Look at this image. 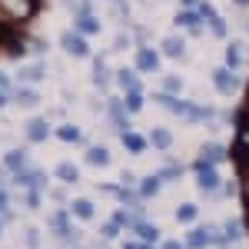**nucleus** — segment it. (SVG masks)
<instances>
[{
	"instance_id": "13",
	"label": "nucleus",
	"mask_w": 249,
	"mask_h": 249,
	"mask_svg": "<svg viewBox=\"0 0 249 249\" xmlns=\"http://www.w3.org/2000/svg\"><path fill=\"white\" fill-rule=\"evenodd\" d=\"M43 73H47V70H43L40 63H30V67H23V70H20V80H30V83H34V80H40Z\"/></svg>"
},
{
	"instance_id": "12",
	"label": "nucleus",
	"mask_w": 249,
	"mask_h": 249,
	"mask_svg": "<svg viewBox=\"0 0 249 249\" xmlns=\"http://www.w3.org/2000/svg\"><path fill=\"white\" fill-rule=\"evenodd\" d=\"M116 83H120V87H123L126 93H133V90H140V83H136V77L130 73V70H120V73H116Z\"/></svg>"
},
{
	"instance_id": "23",
	"label": "nucleus",
	"mask_w": 249,
	"mask_h": 249,
	"mask_svg": "<svg viewBox=\"0 0 249 249\" xmlns=\"http://www.w3.org/2000/svg\"><path fill=\"white\" fill-rule=\"evenodd\" d=\"M210 30L216 34V37H226V23H223V17H219V14L210 20Z\"/></svg>"
},
{
	"instance_id": "27",
	"label": "nucleus",
	"mask_w": 249,
	"mask_h": 249,
	"mask_svg": "<svg viewBox=\"0 0 249 249\" xmlns=\"http://www.w3.org/2000/svg\"><path fill=\"white\" fill-rule=\"evenodd\" d=\"M179 90H183L179 77H166V93H179Z\"/></svg>"
},
{
	"instance_id": "9",
	"label": "nucleus",
	"mask_w": 249,
	"mask_h": 249,
	"mask_svg": "<svg viewBox=\"0 0 249 249\" xmlns=\"http://www.w3.org/2000/svg\"><path fill=\"white\" fill-rule=\"evenodd\" d=\"M183 47H186L183 37H166L163 40V53H166V57H183Z\"/></svg>"
},
{
	"instance_id": "38",
	"label": "nucleus",
	"mask_w": 249,
	"mask_h": 249,
	"mask_svg": "<svg viewBox=\"0 0 249 249\" xmlns=\"http://www.w3.org/2000/svg\"><path fill=\"white\" fill-rule=\"evenodd\" d=\"M0 183H3V170H0Z\"/></svg>"
},
{
	"instance_id": "24",
	"label": "nucleus",
	"mask_w": 249,
	"mask_h": 249,
	"mask_svg": "<svg viewBox=\"0 0 249 249\" xmlns=\"http://www.w3.org/2000/svg\"><path fill=\"white\" fill-rule=\"evenodd\" d=\"M196 10H199V17H206V20L216 17V7H213L210 0H199V7H196Z\"/></svg>"
},
{
	"instance_id": "18",
	"label": "nucleus",
	"mask_w": 249,
	"mask_h": 249,
	"mask_svg": "<svg viewBox=\"0 0 249 249\" xmlns=\"http://www.w3.org/2000/svg\"><path fill=\"white\" fill-rule=\"evenodd\" d=\"M173 136L166 133V130H153V146H160V150H170Z\"/></svg>"
},
{
	"instance_id": "10",
	"label": "nucleus",
	"mask_w": 249,
	"mask_h": 249,
	"mask_svg": "<svg viewBox=\"0 0 249 249\" xmlns=\"http://www.w3.org/2000/svg\"><path fill=\"white\" fill-rule=\"evenodd\" d=\"M17 103H20V107H37V103H40L37 90H30V87H20V90H17Z\"/></svg>"
},
{
	"instance_id": "33",
	"label": "nucleus",
	"mask_w": 249,
	"mask_h": 249,
	"mask_svg": "<svg viewBox=\"0 0 249 249\" xmlns=\"http://www.w3.org/2000/svg\"><path fill=\"white\" fill-rule=\"evenodd\" d=\"M0 90H7V77L3 73H0Z\"/></svg>"
},
{
	"instance_id": "16",
	"label": "nucleus",
	"mask_w": 249,
	"mask_h": 249,
	"mask_svg": "<svg viewBox=\"0 0 249 249\" xmlns=\"http://www.w3.org/2000/svg\"><path fill=\"white\" fill-rule=\"evenodd\" d=\"M123 143H126L133 153H140V150L146 146V140H143V136H136V133H123Z\"/></svg>"
},
{
	"instance_id": "2",
	"label": "nucleus",
	"mask_w": 249,
	"mask_h": 249,
	"mask_svg": "<svg viewBox=\"0 0 249 249\" xmlns=\"http://www.w3.org/2000/svg\"><path fill=\"white\" fill-rule=\"evenodd\" d=\"M63 50L67 53H73V57H87L90 53V47H87V40H83V34H63Z\"/></svg>"
},
{
	"instance_id": "7",
	"label": "nucleus",
	"mask_w": 249,
	"mask_h": 249,
	"mask_svg": "<svg viewBox=\"0 0 249 249\" xmlns=\"http://www.w3.org/2000/svg\"><path fill=\"white\" fill-rule=\"evenodd\" d=\"M77 34H83V37H87V34H100V20L90 17V14H80L77 17Z\"/></svg>"
},
{
	"instance_id": "32",
	"label": "nucleus",
	"mask_w": 249,
	"mask_h": 249,
	"mask_svg": "<svg viewBox=\"0 0 249 249\" xmlns=\"http://www.w3.org/2000/svg\"><path fill=\"white\" fill-rule=\"evenodd\" d=\"M0 107H7V90H0Z\"/></svg>"
},
{
	"instance_id": "15",
	"label": "nucleus",
	"mask_w": 249,
	"mask_h": 249,
	"mask_svg": "<svg viewBox=\"0 0 249 249\" xmlns=\"http://www.w3.org/2000/svg\"><path fill=\"white\" fill-rule=\"evenodd\" d=\"M226 63H230V70H236V67L243 63V53H239V43H232V47H226Z\"/></svg>"
},
{
	"instance_id": "29",
	"label": "nucleus",
	"mask_w": 249,
	"mask_h": 249,
	"mask_svg": "<svg viewBox=\"0 0 249 249\" xmlns=\"http://www.w3.org/2000/svg\"><path fill=\"white\" fill-rule=\"evenodd\" d=\"M156 190H160V179H156V176L143 183V196H150V193H156Z\"/></svg>"
},
{
	"instance_id": "34",
	"label": "nucleus",
	"mask_w": 249,
	"mask_h": 249,
	"mask_svg": "<svg viewBox=\"0 0 249 249\" xmlns=\"http://www.w3.org/2000/svg\"><path fill=\"white\" fill-rule=\"evenodd\" d=\"M163 249H179V243H166V246H163Z\"/></svg>"
},
{
	"instance_id": "37",
	"label": "nucleus",
	"mask_w": 249,
	"mask_h": 249,
	"mask_svg": "<svg viewBox=\"0 0 249 249\" xmlns=\"http://www.w3.org/2000/svg\"><path fill=\"white\" fill-rule=\"evenodd\" d=\"M183 3H186V7H193V3H199V0H183Z\"/></svg>"
},
{
	"instance_id": "3",
	"label": "nucleus",
	"mask_w": 249,
	"mask_h": 249,
	"mask_svg": "<svg viewBox=\"0 0 249 249\" xmlns=\"http://www.w3.org/2000/svg\"><path fill=\"white\" fill-rule=\"evenodd\" d=\"M156 67H160V53L150 50V47H140V53H136V70H143V73H156Z\"/></svg>"
},
{
	"instance_id": "19",
	"label": "nucleus",
	"mask_w": 249,
	"mask_h": 249,
	"mask_svg": "<svg viewBox=\"0 0 249 249\" xmlns=\"http://www.w3.org/2000/svg\"><path fill=\"white\" fill-rule=\"evenodd\" d=\"M23 163H27V156L20 153V150H14V153H7V166H10V170H23Z\"/></svg>"
},
{
	"instance_id": "11",
	"label": "nucleus",
	"mask_w": 249,
	"mask_h": 249,
	"mask_svg": "<svg viewBox=\"0 0 249 249\" xmlns=\"http://www.w3.org/2000/svg\"><path fill=\"white\" fill-rule=\"evenodd\" d=\"M87 160H90L93 166H107V163H110V153H107L103 146H90V150H87Z\"/></svg>"
},
{
	"instance_id": "1",
	"label": "nucleus",
	"mask_w": 249,
	"mask_h": 249,
	"mask_svg": "<svg viewBox=\"0 0 249 249\" xmlns=\"http://www.w3.org/2000/svg\"><path fill=\"white\" fill-rule=\"evenodd\" d=\"M43 0H0V17L3 20H30L40 10Z\"/></svg>"
},
{
	"instance_id": "21",
	"label": "nucleus",
	"mask_w": 249,
	"mask_h": 249,
	"mask_svg": "<svg viewBox=\"0 0 249 249\" xmlns=\"http://www.w3.org/2000/svg\"><path fill=\"white\" fill-rule=\"evenodd\" d=\"M140 107H143V96H140V90H133V93H126V110H130V113H136Z\"/></svg>"
},
{
	"instance_id": "36",
	"label": "nucleus",
	"mask_w": 249,
	"mask_h": 249,
	"mask_svg": "<svg viewBox=\"0 0 249 249\" xmlns=\"http://www.w3.org/2000/svg\"><path fill=\"white\" fill-rule=\"evenodd\" d=\"M232 3H239V7H249V0H232Z\"/></svg>"
},
{
	"instance_id": "39",
	"label": "nucleus",
	"mask_w": 249,
	"mask_h": 249,
	"mask_svg": "<svg viewBox=\"0 0 249 249\" xmlns=\"http://www.w3.org/2000/svg\"><path fill=\"white\" fill-rule=\"evenodd\" d=\"M246 30H249V20H246Z\"/></svg>"
},
{
	"instance_id": "8",
	"label": "nucleus",
	"mask_w": 249,
	"mask_h": 249,
	"mask_svg": "<svg viewBox=\"0 0 249 249\" xmlns=\"http://www.w3.org/2000/svg\"><path fill=\"white\" fill-rule=\"evenodd\" d=\"M27 136H30L34 143H40V140H47V136H50V126H47V120H34V123L27 126Z\"/></svg>"
},
{
	"instance_id": "31",
	"label": "nucleus",
	"mask_w": 249,
	"mask_h": 249,
	"mask_svg": "<svg viewBox=\"0 0 249 249\" xmlns=\"http://www.w3.org/2000/svg\"><path fill=\"white\" fill-rule=\"evenodd\" d=\"M103 236H107V239H113V236H116V223H110V226L103 230Z\"/></svg>"
},
{
	"instance_id": "4",
	"label": "nucleus",
	"mask_w": 249,
	"mask_h": 249,
	"mask_svg": "<svg viewBox=\"0 0 249 249\" xmlns=\"http://www.w3.org/2000/svg\"><path fill=\"white\" fill-rule=\"evenodd\" d=\"M213 83H216V90H219V93H226V96L239 87V80H236L232 70H213Z\"/></svg>"
},
{
	"instance_id": "6",
	"label": "nucleus",
	"mask_w": 249,
	"mask_h": 249,
	"mask_svg": "<svg viewBox=\"0 0 249 249\" xmlns=\"http://www.w3.org/2000/svg\"><path fill=\"white\" fill-rule=\"evenodd\" d=\"M176 27H186L190 34H199V10H179Z\"/></svg>"
},
{
	"instance_id": "17",
	"label": "nucleus",
	"mask_w": 249,
	"mask_h": 249,
	"mask_svg": "<svg viewBox=\"0 0 249 249\" xmlns=\"http://www.w3.org/2000/svg\"><path fill=\"white\" fill-rule=\"evenodd\" d=\"M57 136L63 140V143H77V140H80V130H77V126H60Z\"/></svg>"
},
{
	"instance_id": "5",
	"label": "nucleus",
	"mask_w": 249,
	"mask_h": 249,
	"mask_svg": "<svg viewBox=\"0 0 249 249\" xmlns=\"http://www.w3.org/2000/svg\"><path fill=\"white\" fill-rule=\"evenodd\" d=\"M196 170H199V190H216V170L213 166H206V160H199L196 163Z\"/></svg>"
},
{
	"instance_id": "14",
	"label": "nucleus",
	"mask_w": 249,
	"mask_h": 249,
	"mask_svg": "<svg viewBox=\"0 0 249 249\" xmlns=\"http://www.w3.org/2000/svg\"><path fill=\"white\" fill-rule=\"evenodd\" d=\"M57 176L63 179V183H73V179H77V166H73V163H60Z\"/></svg>"
},
{
	"instance_id": "28",
	"label": "nucleus",
	"mask_w": 249,
	"mask_h": 249,
	"mask_svg": "<svg viewBox=\"0 0 249 249\" xmlns=\"http://www.w3.org/2000/svg\"><path fill=\"white\" fill-rule=\"evenodd\" d=\"M193 216H196V206H183V210L176 213V219H183V223H190Z\"/></svg>"
},
{
	"instance_id": "35",
	"label": "nucleus",
	"mask_w": 249,
	"mask_h": 249,
	"mask_svg": "<svg viewBox=\"0 0 249 249\" xmlns=\"http://www.w3.org/2000/svg\"><path fill=\"white\" fill-rule=\"evenodd\" d=\"M3 206H7V196H3V193H0V210H3Z\"/></svg>"
},
{
	"instance_id": "20",
	"label": "nucleus",
	"mask_w": 249,
	"mask_h": 249,
	"mask_svg": "<svg viewBox=\"0 0 249 249\" xmlns=\"http://www.w3.org/2000/svg\"><path fill=\"white\" fill-rule=\"evenodd\" d=\"M73 213H77L80 219H90V216H93V206H90L87 199H77V203H73Z\"/></svg>"
},
{
	"instance_id": "25",
	"label": "nucleus",
	"mask_w": 249,
	"mask_h": 249,
	"mask_svg": "<svg viewBox=\"0 0 249 249\" xmlns=\"http://www.w3.org/2000/svg\"><path fill=\"white\" fill-rule=\"evenodd\" d=\"M136 232H140V236H143V239H146V243H156V226H136Z\"/></svg>"
},
{
	"instance_id": "30",
	"label": "nucleus",
	"mask_w": 249,
	"mask_h": 249,
	"mask_svg": "<svg viewBox=\"0 0 249 249\" xmlns=\"http://www.w3.org/2000/svg\"><path fill=\"white\" fill-rule=\"evenodd\" d=\"M226 236L236 239V236H239V226H236V223H226Z\"/></svg>"
},
{
	"instance_id": "26",
	"label": "nucleus",
	"mask_w": 249,
	"mask_h": 249,
	"mask_svg": "<svg viewBox=\"0 0 249 249\" xmlns=\"http://www.w3.org/2000/svg\"><path fill=\"white\" fill-rule=\"evenodd\" d=\"M203 160L216 163V160H223V150H219V146H206V150H203Z\"/></svg>"
},
{
	"instance_id": "22",
	"label": "nucleus",
	"mask_w": 249,
	"mask_h": 249,
	"mask_svg": "<svg viewBox=\"0 0 249 249\" xmlns=\"http://www.w3.org/2000/svg\"><path fill=\"white\" fill-rule=\"evenodd\" d=\"M210 243V230H196L190 236V246H206Z\"/></svg>"
}]
</instances>
